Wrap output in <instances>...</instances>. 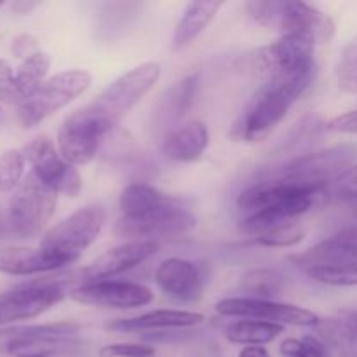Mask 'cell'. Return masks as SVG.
<instances>
[{"instance_id":"cell-1","label":"cell","mask_w":357,"mask_h":357,"mask_svg":"<svg viewBox=\"0 0 357 357\" xmlns=\"http://www.w3.org/2000/svg\"><path fill=\"white\" fill-rule=\"evenodd\" d=\"M314 79H316V68L288 79L264 82L253 98H250L239 117L234 121L230 138L234 142L248 143H257L267 138L275 126L286 117L289 108L309 89Z\"/></svg>"},{"instance_id":"cell-2","label":"cell","mask_w":357,"mask_h":357,"mask_svg":"<svg viewBox=\"0 0 357 357\" xmlns=\"http://www.w3.org/2000/svg\"><path fill=\"white\" fill-rule=\"evenodd\" d=\"M246 10L260 26L281 35L303 31L316 38L317 44H328L335 35V21L321 9L307 2L284 0H250Z\"/></svg>"},{"instance_id":"cell-3","label":"cell","mask_w":357,"mask_h":357,"mask_svg":"<svg viewBox=\"0 0 357 357\" xmlns=\"http://www.w3.org/2000/svg\"><path fill=\"white\" fill-rule=\"evenodd\" d=\"M357 157L356 145H337L319 152L303 153L272 169L261 171V176L289 181L307 187H330Z\"/></svg>"},{"instance_id":"cell-4","label":"cell","mask_w":357,"mask_h":357,"mask_svg":"<svg viewBox=\"0 0 357 357\" xmlns=\"http://www.w3.org/2000/svg\"><path fill=\"white\" fill-rule=\"evenodd\" d=\"M80 326L75 323L28 324L0 330V354L52 356L59 352H75L82 349L77 340Z\"/></svg>"},{"instance_id":"cell-5","label":"cell","mask_w":357,"mask_h":357,"mask_svg":"<svg viewBox=\"0 0 357 357\" xmlns=\"http://www.w3.org/2000/svg\"><path fill=\"white\" fill-rule=\"evenodd\" d=\"M160 77V65L155 61L143 63L126 72L110 84L96 100L87 107L108 128V131L119 126L131 108L142 101V98L155 86Z\"/></svg>"},{"instance_id":"cell-6","label":"cell","mask_w":357,"mask_h":357,"mask_svg":"<svg viewBox=\"0 0 357 357\" xmlns=\"http://www.w3.org/2000/svg\"><path fill=\"white\" fill-rule=\"evenodd\" d=\"M316 38L303 31L284 33L265 47L251 54L255 73L267 82L274 79H288L307 70L316 68L314 49Z\"/></svg>"},{"instance_id":"cell-7","label":"cell","mask_w":357,"mask_h":357,"mask_svg":"<svg viewBox=\"0 0 357 357\" xmlns=\"http://www.w3.org/2000/svg\"><path fill=\"white\" fill-rule=\"evenodd\" d=\"M93 77L86 70H65L45 80L30 98L17 107L21 128L31 129L89 89Z\"/></svg>"},{"instance_id":"cell-8","label":"cell","mask_w":357,"mask_h":357,"mask_svg":"<svg viewBox=\"0 0 357 357\" xmlns=\"http://www.w3.org/2000/svg\"><path fill=\"white\" fill-rule=\"evenodd\" d=\"M58 192L33 171L26 174L9 202V225L20 239H33L52 218Z\"/></svg>"},{"instance_id":"cell-9","label":"cell","mask_w":357,"mask_h":357,"mask_svg":"<svg viewBox=\"0 0 357 357\" xmlns=\"http://www.w3.org/2000/svg\"><path fill=\"white\" fill-rule=\"evenodd\" d=\"M107 222L101 206H84L45 232L38 246L75 264L82 251L98 239Z\"/></svg>"},{"instance_id":"cell-10","label":"cell","mask_w":357,"mask_h":357,"mask_svg":"<svg viewBox=\"0 0 357 357\" xmlns=\"http://www.w3.org/2000/svg\"><path fill=\"white\" fill-rule=\"evenodd\" d=\"M197 225V218L188 209L180 208L176 201L136 216H122L114 227L115 237L129 241L173 239L192 232Z\"/></svg>"},{"instance_id":"cell-11","label":"cell","mask_w":357,"mask_h":357,"mask_svg":"<svg viewBox=\"0 0 357 357\" xmlns=\"http://www.w3.org/2000/svg\"><path fill=\"white\" fill-rule=\"evenodd\" d=\"M108 128L91 112L89 107L79 108L66 115L58 129V152L72 166L89 164L96 157Z\"/></svg>"},{"instance_id":"cell-12","label":"cell","mask_w":357,"mask_h":357,"mask_svg":"<svg viewBox=\"0 0 357 357\" xmlns=\"http://www.w3.org/2000/svg\"><path fill=\"white\" fill-rule=\"evenodd\" d=\"M65 296V288L51 278L26 282L10 291L0 293V326L28 321L47 312Z\"/></svg>"},{"instance_id":"cell-13","label":"cell","mask_w":357,"mask_h":357,"mask_svg":"<svg viewBox=\"0 0 357 357\" xmlns=\"http://www.w3.org/2000/svg\"><path fill=\"white\" fill-rule=\"evenodd\" d=\"M23 155L31 164V171L54 188L58 194L79 197L82 192V178L79 171L66 162L47 136H38L23 149Z\"/></svg>"},{"instance_id":"cell-14","label":"cell","mask_w":357,"mask_h":357,"mask_svg":"<svg viewBox=\"0 0 357 357\" xmlns=\"http://www.w3.org/2000/svg\"><path fill=\"white\" fill-rule=\"evenodd\" d=\"M216 312L225 317H244V319L265 321L274 324H291V326H312L319 324V317L303 307L289 303L272 302V300H257L248 296L220 300L216 303Z\"/></svg>"},{"instance_id":"cell-15","label":"cell","mask_w":357,"mask_h":357,"mask_svg":"<svg viewBox=\"0 0 357 357\" xmlns=\"http://www.w3.org/2000/svg\"><path fill=\"white\" fill-rule=\"evenodd\" d=\"M70 298L82 305L101 309H138L152 302L153 293L138 282L94 281L73 288Z\"/></svg>"},{"instance_id":"cell-16","label":"cell","mask_w":357,"mask_h":357,"mask_svg":"<svg viewBox=\"0 0 357 357\" xmlns=\"http://www.w3.org/2000/svg\"><path fill=\"white\" fill-rule=\"evenodd\" d=\"M157 251H159V243H153V241H132V243H124L121 246L112 248L86 268H80L82 284L84 282L107 281L108 278H114L129 268L138 267L139 264L153 257Z\"/></svg>"},{"instance_id":"cell-17","label":"cell","mask_w":357,"mask_h":357,"mask_svg":"<svg viewBox=\"0 0 357 357\" xmlns=\"http://www.w3.org/2000/svg\"><path fill=\"white\" fill-rule=\"evenodd\" d=\"M157 286L171 300L180 303H195L204 295V278L194 261L183 258H167L157 267Z\"/></svg>"},{"instance_id":"cell-18","label":"cell","mask_w":357,"mask_h":357,"mask_svg":"<svg viewBox=\"0 0 357 357\" xmlns=\"http://www.w3.org/2000/svg\"><path fill=\"white\" fill-rule=\"evenodd\" d=\"M289 260L303 271L314 267H330L357 261V225L347 227L335 236L321 241L305 253L293 255Z\"/></svg>"},{"instance_id":"cell-19","label":"cell","mask_w":357,"mask_h":357,"mask_svg":"<svg viewBox=\"0 0 357 357\" xmlns=\"http://www.w3.org/2000/svg\"><path fill=\"white\" fill-rule=\"evenodd\" d=\"M65 258L42 250L40 246L0 248V272L7 275H35L68 267Z\"/></svg>"},{"instance_id":"cell-20","label":"cell","mask_w":357,"mask_h":357,"mask_svg":"<svg viewBox=\"0 0 357 357\" xmlns=\"http://www.w3.org/2000/svg\"><path fill=\"white\" fill-rule=\"evenodd\" d=\"M202 321H204L202 314L188 312V310H152L138 317L112 321L105 328L119 333H142V331L159 330H188L201 324Z\"/></svg>"},{"instance_id":"cell-21","label":"cell","mask_w":357,"mask_h":357,"mask_svg":"<svg viewBox=\"0 0 357 357\" xmlns=\"http://www.w3.org/2000/svg\"><path fill=\"white\" fill-rule=\"evenodd\" d=\"M209 145L208 126L192 121L181 128L171 129L160 143V152L174 162H194Z\"/></svg>"},{"instance_id":"cell-22","label":"cell","mask_w":357,"mask_h":357,"mask_svg":"<svg viewBox=\"0 0 357 357\" xmlns=\"http://www.w3.org/2000/svg\"><path fill=\"white\" fill-rule=\"evenodd\" d=\"M222 7L223 2H220V0H216V2L204 0V2L187 3L183 16L178 21L176 30H174V49H183L188 44H192L211 24V21L215 20V16Z\"/></svg>"},{"instance_id":"cell-23","label":"cell","mask_w":357,"mask_h":357,"mask_svg":"<svg viewBox=\"0 0 357 357\" xmlns=\"http://www.w3.org/2000/svg\"><path fill=\"white\" fill-rule=\"evenodd\" d=\"M173 201L174 199L167 197L166 194L157 190L152 185L136 181V183L128 185V187L122 190L119 206H121L122 216H136L160 208V206L169 204V202Z\"/></svg>"},{"instance_id":"cell-24","label":"cell","mask_w":357,"mask_h":357,"mask_svg":"<svg viewBox=\"0 0 357 357\" xmlns=\"http://www.w3.org/2000/svg\"><path fill=\"white\" fill-rule=\"evenodd\" d=\"M284 331V326L274 323H265V321H237L225 328V338L230 344L236 345H260L274 342L279 335Z\"/></svg>"},{"instance_id":"cell-25","label":"cell","mask_w":357,"mask_h":357,"mask_svg":"<svg viewBox=\"0 0 357 357\" xmlns=\"http://www.w3.org/2000/svg\"><path fill=\"white\" fill-rule=\"evenodd\" d=\"M49 66H51V58L42 51L35 52L21 63L16 72V86L23 100L30 98L45 82Z\"/></svg>"},{"instance_id":"cell-26","label":"cell","mask_w":357,"mask_h":357,"mask_svg":"<svg viewBox=\"0 0 357 357\" xmlns=\"http://www.w3.org/2000/svg\"><path fill=\"white\" fill-rule=\"evenodd\" d=\"M316 337L326 347H335L342 352H357V331L342 317L321 319L316 326Z\"/></svg>"},{"instance_id":"cell-27","label":"cell","mask_w":357,"mask_h":357,"mask_svg":"<svg viewBox=\"0 0 357 357\" xmlns=\"http://www.w3.org/2000/svg\"><path fill=\"white\" fill-rule=\"evenodd\" d=\"M284 286V278L279 272L271 268H257L250 271L241 281V288L248 293V298L271 300L272 296L279 295Z\"/></svg>"},{"instance_id":"cell-28","label":"cell","mask_w":357,"mask_h":357,"mask_svg":"<svg viewBox=\"0 0 357 357\" xmlns=\"http://www.w3.org/2000/svg\"><path fill=\"white\" fill-rule=\"evenodd\" d=\"M305 274L312 281L326 286H357V261L330 267L307 268Z\"/></svg>"},{"instance_id":"cell-29","label":"cell","mask_w":357,"mask_h":357,"mask_svg":"<svg viewBox=\"0 0 357 357\" xmlns=\"http://www.w3.org/2000/svg\"><path fill=\"white\" fill-rule=\"evenodd\" d=\"M24 155L16 149L3 150L0 153V192L7 194L17 188L23 181Z\"/></svg>"},{"instance_id":"cell-30","label":"cell","mask_w":357,"mask_h":357,"mask_svg":"<svg viewBox=\"0 0 357 357\" xmlns=\"http://www.w3.org/2000/svg\"><path fill=\"white\" fill-rule=\"evenodd\" d=\"M199 75H188L185 77L181 82L171 89L169 98H167V114L173 115L174 119H183L187 112L190 110L192 103H194L195 91H197Z\"/></svg>"},{"instance_id":"cell-31","label":"cell","mask_w":357,"mask_h":357,"mask_svg":"<svg viewBox=\"0 0 357 357\" xmlns=\"http://www.w3.org/2000/svg\"><path fill=\"white\" fill-rule=\"evenodd\" d=\"M337 82L344 93L357 94V35L342 52L337 65Z\"/></svg>"},{"instance_id":"cell-32","label":"cell","mask_w":357,"mask_h":357,"mask_svg":"<svg viewBox=\"0 0 357 357\" xmlns=\"http://www.w3.org/2000/svg\"><path fill=\"white\" fill-rule=\"evenodd\" d=\"M303 237H305V230L298 223H289V225L278 227L255 237V243L265 248H291L302 243Z\"/></svg>"},{"instance_id":"cell-33","label":"cell","mask_w":357,"mask_h":357,"mask_svg":"<svg viewBox=\"0 0 357 357\" xmlns=\"http://www.w3.org/2000/svg\"><path fill=\"white\" fill-rule=\"evenodd\" d=\"M281 354L286 357H330L328 347L314 335L303 338H286L281 344Z\"/></svg>"},{"instance_id":"cell-34","label":"cell","mask_w":357,"mask_h":357,"mask_svg":"<svg viewBox=\"0 0 357 357\" xmlns=\"http://www.w3.org/2000/svg\"><path fill=\"white\" fill-rule=\"evenodd\" d=\"M328 195L342 202L357 204V164L344 171L333 183L328 187Z\"/></svg>"},{"instance_id":"cell-35","label":"cell","mask_w":357,"mask_h":357,"mask_svg":"<svg viewBox=\"0 0 357 357\" xmlns=\"http://www.w3.org/2000/svg\"><path fill=\"white\" fill-rule=\"evenodd\" d=\"M23 98L16 86V73L13 72L9 63L0 58V103L17 105L20 107Z\"/></svg>"},{"instance_id":"cell-36","label":"cell","mask_w":357,"mask_h":357,"mask_svg":"<svg viewBox=\"0 0 357 357\" xmlns=\"http://www.w3.org/2000/svg\"><path fill=\"white\" fill-rule=\"evenodd\" d=\"M153 354L155 351L143 344H114L100 351V357H152Z\"/></svg>"},{"instance_id":"cell-37","label":"cell","mask_w":357,"mask_h":357,"mask_svg":"<svg viewBox=\"0 0 357 357\" xmlns=\"http://www.w3.org/2000/svg\"><path fill=\"white\" fill-rule=\"evenodd\" d=\"M326 129L333 132H342V135H357V110L345 112V114L331 119L326 124Z\"/></svg>"},{"instance_id":"cell-38","label":"cell","mask_w":357,"mask_h":357,"mask_svg":"<svg viewBox=\"0 0 357 357\" xmlns=\"http://www.w3.org/2000/svg\"><path fill=\"white\" fill-rule=\"evenodd\" d=\"M10 51H13V54L16 56V58H21L24 61V59L30 58L31 54L38 52V42L37 38L31 37V35H17L13 40V44H10Z\"/></svg>"},{"instance_id":"cell-39","label":"cell","mask_w":357,"mask_h":357,"mask_svg":"<svg viewBox=\"0 0 357 357\" xmlns=\"http://www.w3.org/2000/svg\"><path fill=\"white\" fill-rule=\"evenodd\" d=\"M195 331H183V330H164V331H152L149 335H143V340L146 342H159V344H171V342H181L192 338Z\"/></svg>"},{"instance_id":"cell-40","label":"cell","mask_w":357,"mask_h":357,"mask_svg":"<svg viewBox=\"0 0 357 357\" xmlns=\"http://www.w3.org/2000/svg\"><path fill=\"white\" fill-rule=\"evenodd\" d=\"M40 6V2H31V0H16V2L10 3V9L16 14H30L31 10H35Z\"/></svg>"},{"instance_id":"cell-41","label":"cell","mask_w":357,"mask_h":357,"mask_svg":"<svg viewBox=\"0 0 357 357\" xmlns=\"http://www.w3.org/2000/svg\"><path fill=\"white\" fill-rule=\"evenodd\" d=\"M239 357H271V352L260 345H250L239 352Z\"/></svg>"},{"instance_id":"cell-42","label":"cell","mask_w":357,"mask_h":357,"mask_svg":"<svg viewBox=\"0 0 357 357\" xmlns=\"http://www.w3.org/2000/svg\"><path fill=\"white\" fill-rule=\"evenodd\" d=\"M340 317L344 321H347V323L357 331V310H344V312L340 314Z\"/></svg>"},{"instance_id":"cell-43","label":"cell","mask_w":357,"mask_h":357,"mask_svg":"<svg viewBox=\"0 0 357 357\" xmlns=\"http://www.w3.org/2000/svg\"><path fill=\"white\" fill-rule=\"evenodd\" d=\"M338 357H357V352H342Z\"/></svg>"},{"instance_id":"cell-44","label":"cell","mask_w":357,"mask_h":357,"mask_svg":"<svg viewBox=\"0 0 357 357\" xmlns=\"http://www.w3.org/2000/svg\"><path fill=\"white\" fill-rule=\"evenodd\" d=\"M21 357H51V356H21Z\"/></svg>"},{"instance_id":"cell-45","label":"cell","mask_w":357,"mask_h":357,"mask_svg":"<svg viewBox=\"0 0 357 357\" xmlns=\"http://www.w3.org/2000/svg\"><path fill=\"white\" fill-rule=\"evenodd\" d=\"M354 213H356V218H357V206H356V211Z\"/></svg>"},{"instance_id":"cell-46","label":"cell","mask_w":357,"mask_h":357,"mask_svg":"<svg viewBox=\"0 0 357 357\" xmlns=\"http://www.w3.org/2000/svg\"><path fill=\"white\" fill-rule=\"evenodd\" d=\"M2 6H3V3H2V2H0V7H2Z\"/></svg>"}]
</instances>
